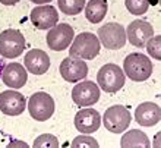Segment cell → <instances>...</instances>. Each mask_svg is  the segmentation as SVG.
<instances>
[{
  "mask_svg": "<svg viewBox=\"0 0 161 148\" xmlns=\"http://www.w3.org/2000/svg\"><path fill=\"white\" fill-rule=\"evenodd\" d=\"M123 71L129 76V79L142 82L153 75V62L145 54L141 53H130L127 54L123 63Z\"/></svg>",
  "mask_w": 161,
  "mask_h": 148,
  "instance_id": "1",
  "label": "cell"
},
{
  "mask_svg": "<svg viewBox=\"0 0 161 148\" xmlns=\"http://www.w3.org/2000/svg\"><path fill=\"white\" fill-rule=\"evenodd\" d=\"M2 79L10 88H22L28 81V71L21 63H16V62L4 65Z\"/></svg>",
  "mask_w": 161,
  "mask_h": 148,
  "instance_id": "15",
  "label": "cell"
},
{
  "mask_svg": "<svg viewBox=\"0 0 161 148\" xmlns=\"http://www.w3.org/2000/svg\"><path fill=\"white\" fill-rule=\"evenodd\" d=\"M30 19L37 30H50L59 22V12L50 4L37 6L31 10Z\"/></svg>",
  "mask_w": 161,
  "mask_h": 148,
  "instance_id": "13",
  "label": "cell"
},
{
  "mask_svg": "<svg viewBox=\"0 0 161 148\" xmlns=\"http://www.w3.org/2000/svg\"><path fill=\"white\" fill-rule=\"evenodd\" d=\"M34 148H57L59 147V139L51 134H42L34 141Z\"/></svg>",
  "mask_w": 161,
  "mask_h": 148,
  "instance_id": "22",
  "label": "cell"
},
{
  "mask_svg": "<svg viewBox=\"0 0 161 148\" xmlns=\"http://www.w3.org/2000/svg\"><path fill=\"white\" fill-rule=\"evenodd\" d=\"M154 35V28L147 21H136L130 22L126 30V38H129V43L135 47H145L147 41Z\"/></svg>",
  "mask_w": 161,
  "mask_h": 148,
  "instance_id": "12",
  "label": "cell"
},
{
  "mask_svg": "<svg viewBox=\"0 0 161 148\" xmlns=\"http://www.w3.org/2000/svg\"><path fill=\"white\" fill-rule=\"evenodd\" d=\"M19 0H0V3L4 4V6H12V4H16Z\"/></svg>",
  "mask_w": 161,
  "mask_h": 148,
  "instance_id": "25",
  "label": "cell"
},
{
  "mask_svg": "<svg viewBox=\"0 0 161 148\" xmlns=\"http://www.w3.org/2000/svg\"><path fill=\"white\" fill-rule=\"evenodd\" d=\"M3 68H4V62L0 59V75H2V72H3Z\"/></svg>",
  "mask_w": 161,
  "mask_h": 148,
  "instance_id": "27",
  "label": "cell"
},
{
  "mask_svg": "<svg viewBox=\"0 0 161 148\" xmlns=\"http://www.w3.org/2000/svg\"><path fill=\"white\" fill-rule=\"evenodd\" d=\"M25 48V38L18 30H4L0 34V56L4 59H16Z\"/></svg>",
  "mask_w": 161,
  "mask_h": 148,
  "instance_id": "5",
  "label": "cell"
},
{
  "mask_svg": "<svg viewBox=\"0 0 161 148\" xmlns=\"http://www.w3.org/2000/svg\"><path fill=\"white\" fill-rule=\"evenodd\" d=\"M31 2L35 4H47V3H50L51 0H31Z\"/></svg>",
  "mask_w": 161,
  "mask_h": 148,
  "instance_id": "26",
  "label": "cell"
},
{
  "mask_svg": "<svg viewBox=\"0 0 161 148\" xmlns=\"http://www.w3.org/2000/svg\"><path fill=\"white\" fill-rule=\"evenodd\" d=\"M98 40L106 48L110 50H119L126 44V31L120 24L116 22H110L106 25L100 26V30L97 32Z\"/></svg>",
  "mask_w": 161,
  "mask_h": 148,
  "instance_id": "6",
  "label": "cell"
},
{
  "mask_svg": "<svg viewBox=\"0 0 161 148\" xmlns=\"http://www.w3.org/2000/svg\"><path fill=\"white\" fill-rule=\"evenodd\" d=\"M28 110L31 117L38 122H46L54 113V100L47 93H35L28 101Z\"/></svg>",
  "mask_w": 161,
  "mask_h": 148,
  "instance_id": "7",
  "label": "cell"
},
{
  "mask_svg": "<svg viewBox=\"0 0 161 148\" xmlns=\"http://www.w3.org/2000/svg\"><path fill=\"white\" fill-rule=\"evenodd\" d=\"M60 75L68 82H79L88 75V66L82 59L69 56L60 63Z\"/></svg>",
  "mask_w": 161,
  "mask_h": 148,
  "instance_id": "11",
  "label": "cell"
},
{
  "mask_svg": "<svg viewBox=\"0 0 161 148\" xmlns=\"http://www.w3.org/2000/svg\"><path fill=\"white\" fill-rule=\"evenodd\" d=\"M59 9L66 15H78L85 8V0H57Z\"/></svg>",
  "mask_w": 161,
  "mask_h": 148,
  "instance_id": "20",
  "label": "cell"
},
{
  "mask_svg": "<svg viewBox=\"0 0 161 148\" xmlns=\"http://www.w3.org/2000/svg\"><path fill=\"white\" fill-rule=\"evenodd\" d=\"M26 109V100L24 94L18 91H3L0 94V111L6 116H19Z\"/></svg>",
  "mask_w": 161,
  "mask_h": 148,
  "instance_id": "10",
  "label": "cell"
},
{
  "mask_svg": "<svg viewBox=\"0 0 161 148\" xmlns=\"http://www.w3.org/2000/svg\"><path fill=\"white\" fill-rule=\"evenodd\" d=\"M147 50L153 59H157V60H161V37L160 35H155V37H151L147 41Z\"/></svg>",
  "mask_w": 161,
  "mask_h": 148,
  "instance_id": "23",
  "label": "cell"
},
{
  "mask_svg": "<svg viewBox=\"0 0 161 148\" xmlns=\"http://www.w3.org/2000/svg\"><path fill=\"white\" fill-rule=\"evenodd\" d=\"M72 147L73 148H80V147H94V148H98L100 145H98V142L94 139V138H91V136H88L86 134H85V135H79V136H76V138L73 139Z\"/></svg>",
  "mask_w": 161,
  "mask_h": 148,
  "instance_id": "24",
  "label": "cell"
},
{
  "mask_svg": "<svg viewBox=\"0 0 161 148\" xmlns=\"http://www.w3.org/2000/svg\"><path fill=\"white\" fill-rule=\"evenodd\" d=\"M103 122L107 131L113 134H120L126 131L132 122V116L129 109L125 106H111L108 107L103 116Z\"/></svg>",
  "mask_w": 161,
  "mask_h": 148,
  "instance_id": "4",
  "label": "cell"
},
{
  "mask_svg": "<svg viewBox=\"0 0 161 148\" xmlns=\"http://www.w3.org/2000/svg\"><path fill=\"white\" fill-rule=\"evenodd\" d=\"M125 4L132 15H144L149 8V0H125Z\"/></svg>",
  "mask_w": 161,
  "mask_h": 148,
  "instance_id": "21",
  "label": "cell"
},
{
  "mask_svg": "<svg viewBox=\"0 0 161 148\" xmlns=\"http://www.w3.org/2000/svg\"><path fill=\"white\" fill-rule=\"evenodd\" d=\"M98 87L106 93H117L125 85V73L123 71L114 63L104 65L97 75Z\"/></svg>",
  "mask_w": 161,
  "mask_h": 148,
  "instance_id": "3",
  "label": "cell"
},
{
  "mask_svg": "<svg viewBox=\"0 0 161 148\" xmlns=\"http://www.w3.org/2000/svg\"><path fill=\"white\" fill-rule=\"evenodd\" d=\"M100 48H101V43L97 35H94L92 32H80L73 40L69 50V56L82 60L94 59L100 53Z\"/></svg>",
  "mask_w": 161,
  "mask_h": 148,
  "instance_id": "2",
  "label": "cell"
},
{
  "mask_svg": "<svg viewBox=\"0 0 161 148\" xmlns=\"http://www.w3.org/2000/svg\"><path fill=\"white\" fill-rule=\"evenodd\" d=\"M161 119V110L160 106L155 103H142L141 106L136 107L135 110V120L141 126H154L160 122Z\"/></svg>",
  "mask_w": 161,
  "mask_h": 148,
  "instance_id": "17",
  "label": "cell"
},
{
  "mask_svg": "<svg viewBox=\"0 0 161 148\" xmlns=\"http://www.w3.org/2000/svg\"><path fill=\"white\" fill-rule=\"evenodd\" d=\"M24 63L28 72L34 73V75H42L50 68V57L46 51L40 50V48H32L25 54Z\"/></svg>",
  "mask_w": 161,
  "mask_h": 148,
  "instance_id": "16",
  "label": "cell"
},
{
  "mask_svg": "<svg viewBox=\"0 0 161 148\" xmlns=\"http://www.w3.org/2000/svg\"><path fill=\"white\" fill-rule=\"evenodd\" d=\"M107 15V0H89L85 6V16L91 24H100Z\"/></svg>",
  "mask_w": 161,
  "mask_h": 148,
  "instance_id": "19",
  "label": "cell"
},
{
  "mask_svg": "<svg viewBox=\"0 0 161 148\" xmlns=\"http://www.w3.org/2000/svg\"><path fill=\"white\" fill-rule=\"evenodd\" d=\"M120 145L123 148H149L151 142H149L147 134H144L139 129H132L122 136Z\"/></svg>",
  "mask_w": 161,
  "mask_h": 148,
  "instance_id": "18",
  "label": "cell"
},
{
  "mask_svg": "<svg viewBox=\"0 0 161 148\" xmlns=\"http://www.w3.org/2000/svg\"><path fill=\"white\" fill-rule=\"evenodd\" d=\"M101 125V116L94 109H82L75 116V128L82 134H94L100 129Z\"/></svg>",
  "mask_w": 161,
  "mask_h": 148,
  "instance_id": "14",
  "label": "cell"
},
{
  "mask_svg": "<svg viewBox=\"0 0 161 148\" xmlns=\"http://www.w3.org/2000/svg\"><path fill=\"white\" fill-rule=\"evenodd\" d=\"M73 28L69 24H56L47 34V46L54 51L66 50L73 41Z\"/></svg>",
  "mask_w": 161,
  "mask_h": 148,
  "instance_id": "8",
  "label": "cell"
},
{
  "mask_svg": "<svg viewBox=\"0 0 161 148\" xmlns=\"http://www.w3.org/2000/svg\"><path fill=\"white\" fill-rule=\"evenodd\" d=\"M72 100L78 106H92L100 100V87L92 81L78 82L72 89Z\"/></svg>",
  "mask_w": 161,
  "mask_h": 148,
  "instance_id": "9",
  "label": "cell"
}]
</instances>
